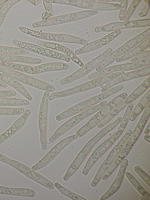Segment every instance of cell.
Returning <instances> with one entry per match:
<instances>
[{
	"label": "cell",
	"mask_w": 150,
	"mask_h": 200,
	"mask_svg": "<svg viewBox=\"0 0 150 200\" xmlns=\"http://www.w3.org/2000/svg\"><path fill=\"white\" fill-rule=\"evenodd\" d=\"M127 96L125 93H122L109 102L76 132L77 136H82L96 126L125 99Z\"/></svg>",
	"instance_id": "cell-1"
},
{
	"label": "cell",
	"mask_w": 150,
	"mask_h": 200,
	"mask_svg": "<svg viewBox=\"0 0 150 200\" xmlns=\"http://www.w3.org/2000/svg\"><path fill=\"white\" fill-rule=\"evenodd\" d=\"M150 35V28L129 40L119 47L110 55L100 64L96 68L99 72L113 62L120 56L123 55L139 43Z\"/></svg>",
	"instance_id": "cell-2"
},
{
	"label": "cell",
	"mask_w": 150,
	"mask_h": 200,
	"mask_svg": "<svg viewBox=\"0 0 150 200\" xmlns=\"http://www.w3.org/2000/svg\"><path fill=\"white\" fill-rule=\"evenodd\" d=\"M18 28L21 31L27 35L43 40L75 43L84 46L88 44V42L86 40L71 35L62 33L42 32L22 26H19Z\"/></svg>",
	"instance_id": "cell-3"
},
{
	"label": "cell",
	"mask_w": 150,
	"mask_h": 200,
	"mask_svg": "<svg viewBox=\"0 0 150 200\" xmlns=\"http://www.w3.org/2000/svg\"><path fill=\"white\" fill-rule=\"evenodd\" d=\"M98 11L88 10L61 15L33 23L34 28L50 26L69 23L89 17L98 13Z\"/></svg>",
	"instance_id": "cell-4"
},
{
	"label": "cell",
	"mask_w": 150,
	"mask_h": 200,
	"mask_svg": "<svg viewBox=\"0 0 150 200\" xmlns=\"http://www.w3.org/2000/svg\"><path fill=\"white\" fill-rule=\"evenodd\" d=\"M107 104L103 101L99 104L94 106L72 117L59 127L49 139L53 143L60 136L75 126L84 118L100 110Z\"/></svg>",
	"instance_id": "cell-5"
},
{
	"label": "cell",
	"mask_w": 150,
	"mask_h": 200,
	"mask_svg": "<svg viewBox=\"0 0 150 200\" xmlns=\"http://www.w3.org/2000/svg\"><path fill=\"white\" fill-rule=\"evenodd\" d=\"M132 131L127 130L120 140L110 152L101 165L91 183L93 187L96 186L102 177L107 170L121 151Z\"/></svg>",
	"instance_id": "cell-6"
},
{
	"label": "cell",
	"mask_w": 150,
	"mask_h": 200,
	"mask_svg": "<svg viewBox=\"0 0 150 200\" xmlns=\"http://www.w3.org/2000/svg\"><path fill=\"white\" fill-rule=\"evenodd\" d=\"M150 86V76L140 84L129 96L121 102L105 118L97 125V127L102 128L128 104L135 100Z\"/></svg>",
	"instance_id": "cell-7"
},
{
	"label": "cell",
	"mask_w": 150,
	"mask_h": 200,
	"mask_svg": "<svg viewBox=\"0 0 150 200\" xmlns=\"http://www.w3.org/2000/svg\"><path fill=\"white\" fill-rule=\"evenodd\" d=\"M112 52V50L111 48H108L76 72L62 79L60 81L61 84L64 85L86 75L102 63L110 55Z\"/></svg>",
	"instance_id": "cell-8"
},
{
	"label": "cell",
	"mask_w": 150,
	"mask_h": 200,
	"mask_svg": "<svg viewBox=\"0 0 150 200\" xmlns=\"http://www.w3.org/2000/svg\"><path fill=\"white\" fill-rule=\"evenodd\" d=\"M58 4L96 11H114L120 9V5L92 0H59Z\"/></svg>",
	"instance_id": "cell-9"
},
{
	"label": "cell",
	"mask_w": 150,
	"mask_h": 200,
	"mask_svg": "<svg viewBox=\"0 0 150 200\" xmlns=\"http://www.w3.org/2000/svg\"><path fill=\"white\" fill-rule=\"evenodd\" d=\"M150 57L137 61L115 65L104 69L99 72L90 75L88 78L92 79L100 76L116 72L133 70L149 65Z\"/></svg>",
	"instance_id": "cell-10"
},
{
	"label": "cell",
	"mask_w": 150,
	"mask_h": 200,
	"mask_svg": "<svg viewBox=\"0 0 150 200\" xmlns=\"http://www.w3.org/2000/svg\"><path fill=\"white\" fill-rule=\"evenodd\" d=\"M12 43L16 46L36 54L50 58L63 60L67 62H70V58L64 54L35 44L25 43L14 40Z\"/></svg>",
	"instance_id": "cell-11"
},
{
	"label": "cell",
	"mask_w": 150,
	"mask_h": 200,
	"mask_svg": "<svg viewBox=\"0 0 150 200\" xmlns=\"http://www.w3.org/2000/svg\"><path fill=\"white\" fill-rule=\"evenodd\" d=\"M50 95V93L48 91L45 92L42 99L39 113L38 126L41 147L43 150H45L47 148L46 132Z\"/></svg>",
	"instance_id": "cell-12"
},
{
	"label": "cell",
	"mask_w": 150,
	"mask_h": 200,
	"mask_svg": "<svg viewBox=\"0 0 150 200\" xmlns=\"http://www.w3.org/2000/svg\"><path fill=\"white\" fill-rule=\"evenodd\" d=\"M77 138L74 134L63 139L55 145L37 163L31 167V169L35 171L45 167L52 161L66 146Z\"/></svg>",
	"instance_id": "cell-13"
},
{
	"label": "cell",
	"mask_w": 150,
	"mask_h": 200,
	"mask_svg": "<svg viewBox=\"0 0 150 200\" xmlns=\"http://www.w3.org/2000/svg\"><path fill=\"white\" fill-rule=\"evenodd\" d=\"M0 72L18 81L42 90L47 87V83L28 75L2 65L0 64Z\"/></svg>",
	"instance_id": "cell-14"
},
{
	"label": "cell",
	"mask_w": 150,
	"mask_h": 200,
	"mask_svg": "<svg viewBox=\"0 0 150 200\" xmlns=\"http://www.w3.org/2000/svg\"><path fill=\"white\" fill-rule=\"evenodd\" d=\"M150 19L112 23L104 26L96 27V33L110 32L120 30L149 26Z\"/></svg>",
	"instance_id": "cell-15"
},
{
	"label": "cell",
	"mask_w": 150,
	"mask_h": 200,
	"mask_svg": "<svg viewBox=\"0 0 150 200\" xmlns=\"http://www.w3.org/2000/svg\"><path fill=\"white\" fill-rule=\"evenodd\" d=\"M150 74V66L137 69L123 74L117 78L108 83L101 90L102 93L110 89L115 85L135 78Z\"/></svg>",
	"instance_id": "cell-16"
},
{
	"label": "cell",
	"mask_w": 150,
	"mask_h": 200,
	"mask_svg": "<svg viewBox=\"0 0 150 200\" xmlns=\"http://www.w3.org/2000/svg\"><path fill=\"white\" fill-rule=\"evenodd\" d=\"M120 33L121 31L119 30L112 32L98 40L88 43L84 46L76 50L75 51V54L79 55L99 48L110 42Z\"/></svg>",
	"instance_id": "cell-17"
},
{
	"label": "cell",
	"mask_w": 150,
	"mask_h": 200,
	"mask_svg": "<svg viewBox=\"0 0 150 200\" xmlns=\"http://www.w3.org/2000/svg\"><path fill=\"white\" fill-rule=\"evenodd\" d=\"M113 143L109 138L105 140L94 150L87 160L82 172L86 175L96 161L103 155L112 145Z\"/></svg>",
	"instance_id": "cell-18"
},
{
	"label": "cell",
	"mask_w": 150,
	"mask_h": 200,
	"mask_svg": "<svg viewBox=\"0 0 150 200\" xmlns=\"http://www.w3.org/2000/svg\"><path fill=\"white\" fill-rule=\"evenodd\" d=\"M127 163L128 161L126 159L124 158L122 160L115 180L107 191L101 196L100 200H105L119 189L122 182Z\"/></svg>",
	"instance_id": "cell-19"
},
{
	"label": "cell",
	"mask_w": 150,
	"mask_h": 200,
	"mask_svg": "<svg viewBox=\"0 0 150 200\" xmlns=\"http://www.w3.org/2000/svg\"><path fill=\"white\" fill-rule=\"evenodd\" d=\"M37 43L39 45L56 50L64 53L81 67H83L84 65V63L71 50L65 46L56 43L41 41H38Z\"/></svg>",
	"instance_id": "cell-20"
},
{
	"label": "cell",
	"mask_w": 150,
	"mask_h": 200,
	"mask_svg": "<svg viewBox=\"0 0 150 200\" xmlns=\"http://www.w3.org/2000/svg\"><path fill=\"white\" fill-rule=\"evenodd\" d=\"M29 109L26 110L12 126L0 135V144L20 129L24 125L30 114Z\"/></svg>",
	"instance_id": "cell-21"
},
{
	"label": "cell",
	"mask_w": 150,
	"mask_h": 200,
	"mask_svg": "<svg viewBox=\"0 0 150 200\" xmlns=\"http://www.w3.org/2000/svg\"><path fill=\"white\" fill-rule=\"evenodd\" d=\"M0 80L15 89L28 101L33 98L28 91L19 82L4 73H0Z\"/></svg>",
	"instance_id": "cell-22"
},
{
	"label": "cell",
	"mask_w": 150,
	"mask_h": 200,
	"mask_svg": "<svg viewBox=\"0 0 150 200\" xmlns=\"http://www.w3.org/2000/svg\"><path fill=\"white\" fill-rule=\"evenodd\" d=\"M68 67V65L66 63L50 62L33 67L32 74H38L50 71L65 70L67 69Z\"/></svg>",
	"instance_id": "cell-23"
},
{
	"label": "cell",
	"mask_w": 150,
	"mask_h": 200,
	"mask_svg": "<svg viewBox=\"0 0 150 200\" xmlns=\"http://www.w3.org/2000/svg\"><path fill=\"white\" fill-rule=\"evenodd\" d=\"M0 61L35 64H40L42 62L40 58L3 53H0Z\"/></svg>",
	"instance_id": "cell-24"
},
{
	"label": "cell",
	"mask_w": 150,
	"mask_h": 200,
	"mask_svg": "<svg viewBox=\"0 0 150 200\" xmlns=\"http://www.w3.org/2000/svg\"><path fill=\"white\" fill-rule=\"evenodd\" d=\"M150 45L149 36L131 50L117 58L115 60L116 62H119L133 57L143 52Z\"/></svg>",
	"instance_id": "cell-25"
},
{
	"label": "cell",
	"mask_w": 150,
	"mask_h": 200,
	"mask_svg": "<svg viewBox=\"0 0 150 200\" xmlns=\"http://www.w3.org/2000/svg\"><path fill=\"white\" fill-rule=\"evenodd\" d=\"M0 194L18 196L33 197L35 192L34 190L23 188H10L0 186Z\"/></svg>",
	"instance_id": "cell-26"
},
{
	"label": "cell",
	"mask_w": 150,
	"mask_h": 200,
	"mask_svg": "<svg viewBox=\"0 0 150 200\" xmlns=\"http://www.w3.org/2000/svg\"><path fill=\"white\" fill-rule=\"evenodd\" d=\"M89 89L86 82L75 87L64 91L54 92L49 96V99L52 101L54 99L65 97L73 94L89 90Z\"/></svg>",
	"instance_id": "cell-27"
},
{
	"label": "cell",
	"mask_w": 150,
	"mask_h": 200,
	"mask_svg": "<svg viewBox=\"0 0 150 200\" xmlns=\"http://www.w3.org/2000/svg\"><path fill=\"white\" fill-rule=\"evenodd\" d=\"M150 101V89L141 98L130 116L129 119L133 121L137 116L144 110Z\"/></svg>",
	"instance_id": "cell-28"
},
{
	"label": "cell",
	"mask_w": 150,
	"mask_h": 200,
	"mask_svg": "<svg viewBox=\"0 0 150 200\" xmlns=\"http://www.w3.org/2000/svg\"><path fill=\"white\" fill-rule=\"evenodd\" d=\"M125 176L135 189L146 200H150V194L141 186L131 174L125 172Z\"/></svg>",
	"instance_id": "cell-29"
},
{
	"label": "cell",
	"mask_w": 150,
	"mask_h": 200,
	"mask_svg": "<svg viewBox=\"0 0 150 200\" xmlns=\"http://www.w3.org/2000/svg\"><path fill=\"white\" fill-rule=\"evenodd\" d=\"M29 104L27 99L9 97H0V106H27Z\"/></svg>",
	"instance_id": "cell-30"
},
{
	"label": "cell",
	"mask_w": 150,
	"mask_h": 200,
	"mask_svg": "<svg viewBox=\"0 0 150 200\" xmlns=\"http://www.w3.org/2000/svg\"><path fill=\"white\" fill-rule=\"evenodd\" d=\"M0 64L2 66L14 70L21 71L27 73L32 74L33 67L31 66L17 64L6 61H1L0 62Z\"/></svg>",
	"instance_id": "cell-31"
},
{
	"label": "cell",
	"mask_w": 150,
	"mask_h": 200,
	"mask_svg": "<svg viewBox=\"0 0 150 200\" xmlns=\"http://www.w3.org/2000/svg\"><path fill=\"white\" fill-rule=\"evenodd\" d=\"M54 186L62 194L73 200H87L83 197L69 190L58 182H55Z\"/></svg>",
	"instance_id": "cell-32"
},
{
	"label": "cell",
	"mask_w": 150,
	"mask_h": 200,
	"mask_svg": "<svg viewBox=\"0 0 150 200\" xmlns=\"http://www.w3.org/2000/svg\"><path fill=\"white\" fill-rule=\"evenodd\" d=\"M21 0H7L0 8V27L5 18L6 14L11 8Z\"/></svg>",
	"instance_id": "cell-33"
},
{
	"label": "cell",
	"mask_w": 150,
	"mask_h": 200,
	"mask_svg": "<svg viewBox=\"0 0 150 200\" xmlns=\"http://www.w3.org/2000/svg\"><path fill=\"white\" fill-rule=\"evenodd\" d=\"M29 51L20 48L0 46V53L13 55H21L28 54Z\"/></svg>",
	"instance_id": "cell-34"
},
{
	"label": "cell",
	"mask_w": 150,
	"mask_h": 200,
	"mask_svg": "<svg viewBox=\"0 0 150 200\" xmlns=\"http://www.w3.org/2000/svg\"><path fill=\"white\" fill-rule=\"evenodd\" d=\"M24 112L22 108L0 107V115H13L20 114Z\"/></svg>",
	"instance_id": "cell-35"
},
{
	"label": "cell",
	"mask_w": 150,
	"mask_h": 200,
	"mask_svg": "<svg viewBox=\"0 0 150 200\" xmlns=\"http://www.w3.org/2000/svg\"><path fill=\"white\" fill-rule=\"evenodd\" d=\"M45 12L43 13L42 15V20L47 19L53 15L52 10V4L50 0H42Z\"/></svg>",
	"instance_id": "cell-36"
},
{
	"label": "cell",
	"mask_w": 150,
	"mask_h": 200,
	"mask_svg": "<svg viewBox=\"0 0 150 200\" xmlns=\"http://www.w3.org/2000/svg\"><path fill=\"white\" fill-rule=\"evenodd\" d=\"M133 107L132 103H131L127 106L125 113L120 123V127L125 128L128 121L129 117L132 113Z\"/></svg>",
	"instance_id": "cell-37"
},
{
	"label": "cell",
	"mask_w": 150,
	"mask_h": 200,
	"mask_svg": "<svg viewBox=\"0 0 150 200\" xmlns=\"http://www.w3.org/2000/svg\"><path fill=\"white\" fill-rule=\"evenodd\" d=\"M141 1V0H133L132 1L126 13L123 20L124 22L128 21L137 6Z\"/></svg>",
	"instance_id": "cell-38"
},
{
	"label": "cell",
	"mask_w": 150,
	"mask_h": 200,
	"mask_svg": "<svg viewBox=\"0 0 150 200\" xmlns=\"http://www.w3.org/2000/svg\"><path fill=\"white\" fill-rule=\"evenodd\" d=\"M134 170L150 188V177L149 176L137 165L134 167Z\"/></svg>",
	"instance_id": "cell-39"
},
{
	"label": "cell",
	"mask_w": 150,
	"mask_h": 200,
	"mask_svg": "<svg viewBox=\"0 0 150 200\" xmlns=\"http://www.w3.org/2000/svg\"><path fill=\"white\" fill-rule=\"evenodd\" d=\"M127 0H121L120 2V8L118 18L120 21H122L124 20L127 8Z\"/></svg>",
	"instance_id": "cell-40"
},
{
	"label": "cell",
	"mask_w": 150,
	"mask_h": 200,
	"mask_svg": "<svg viewBox=\"0 0 150 200\" xmlns=\"http://www.w3.org/2000/svg\"><path fill=\"white\" fill-rule=\"evenodd\" d=\"M150 56V50L143 52L136 56L133 57L130 60L131 62H134L146 58Z\"/></svg>",
	"instance_id": "cell-41"
},
{
	"label": "cell",
	"mask_w": 150,
	"mask_h": 200,
	"mask_svg": "<svg viewBox=\"0 0 150 200\" xmlns=\"http://www.w3.org/2000/svg\"><path fill=\"white\" fill-rule=\"evenodd\" d=\"M16 94L15 91H0V98L14 96Z\"/></svg>",
	"instance_id": "cell-42"
},
{
	"label": "cell",
	"mask_w": 150,
	"mask_h": 200,
	"mask_svg": "<svg viewBox=\"0 0 150 200\" xmlns=\"http://www.w3.org/2000/svg\"><path fill=\"white\" fill-rule=\"evenodd\" d=\"M149 3L146 4L141 12L138 14L139 17H143L145 16L147 13L149 7Z\"/></svg>",
	"instance_id": "cell-43"
},
{
	"label": "cell",
	"mask_w": 150,
	"mask_h": 200,
	"mask_svg": "<svg viewBox=\"0 0 150 200\" xmlns=\"http://www.w3.org/2000/svg\"><path fill=\"white\" fill-rule=\"evenodd\" d=\"M122 132L118 131L114 133L109 138L113 143L122 134Z\"/></svg>",
	"instance_id": "cell-44"
},
{
	"label": "cell",
	"mask_w": 150,
	"mask_h": 200,
	"mask_svg": "<svg viewBox=\"0 0 150 200\" xmlns=\"http://www.w3.org/2000/svg\"><path fill=\"white\" fill-rule=\"evenodd\" d=\"M150 121H149L148 124L144 130V134H147L150 132Z\"/></svg>",
	"instance_id": "cell-45"
},
{
	"label": "cell",
	"mask_w": 150,
	"mask_h": 200,
	"mask_svg": "<svg viewBox=\"0 0 150 200\" xmlns=\"http://www.w3.org/2000/svg\"><path fill=\"white\" fill-rule=\"evenodd\" d=\"M42 0H27V1L28 2H29L30 3H31L32 4L36 6L37 5H38V4H39L42 1Z\"/></svg>",
	"instance_id": "cell-46"
},
{
	"label": "cell",
	"mask_w": 150,
	"mask_h": 200,
	"mask_svg": "<svg viewBox=\"0 0 150 200\" xmlns=\"http://www.w3.org/2000/svg\"><path fill=\"white\" fill-rule=\"evenodd\" d=\"M100 1H104V2H120L121 0H97Z\"/></svg>",
	"instance_id": "cell-47"
},
{
	"label": "cell",
	"mask_w": 150,
	"mask_h": 200,
	"mask_svg": "<svg viewBox=\"0 0 150 200\" xmlns=\"http://www.w3.org/2000/svg\"><path fill=\"white\" fill-rule=\"evenodd\" d=\"M144 140L150 143V136L149 135L147 134H145L144 136Z\"/></svg>",
	"instance_id": "cell-48"
},
{
	"label": "cell",
	"mask_w": 150,
	"mask_h": 200,
	"mask_svg": "<svg viewBox=\"0 0 150 200\" xmlns=\"http://www.w3.org/2000/svg\"><path fill=\"white\" fill-rule=\"evenodd\" d=\"M6 1V0H0V6H1Z\"/></svg>",
	"instance_id": "cell-49"
},
{
	"label": "cell",
	"mask_w": 150,
	"mask_h": 200,
	"mask_svg": "<svg viewBox=\"0 0 150 200\" xmlns=\"http://www.w3.org/2000/svg\"><path fill=\"white\" fill-rule=\"evenodd\" d=\"M124 129V128H123L120 127L118 129V131L122 132Z\"/></svg>",
	"instance_id": "cell-50"
},
{
	"label": "cell",
	"mask_w": 150,
	"mask_h": 200,
	"mask_svg": "<svg viewBox=\"0 0 150 200\" xmlns=\"http://www.w3.org/2000/svg\"><path fill=\"white\" fill-rule=\"evenodd\" d=\"M139 199L140 200H146L145 198H144V197L142 196L140 197Z\"/></svg>",
	"instance_id": "cell-51"
},
{
	"label": "cell",
	"mask_w": 150,
	"mask_h": 200,
	"mask_svg": "<svg viewBox=\"0 0 150 200\" xmlns=\"http://www.w3.org/2000/svg\"><path fill=\"white\" fill-rule=\"evenodd\" d=\"M146 4H148L149 3V0H144Z\"/></svg>",
	"instance_id": "cell-52"
},
{
	"label": "cell",
	"mask_w": 150,
	"mask_h": 200,
	"mask_svg": "<svg viewBox=\"0 0 150 200\" xmlns=\"http://www.w3.org/2000/svg\"><path fill=\"white\" fill-rule=\"evenodd\" d=\"M103 87H104V86L103 85H101L100 86V87L101 88H102V89H103Z\"/></svg>",
	"instance_id": "cell-53"
}]
</instances>
